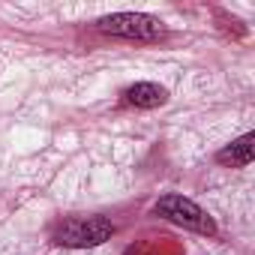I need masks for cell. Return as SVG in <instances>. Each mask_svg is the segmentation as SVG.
<instances>
[{
	"label": "cell",
	"instance_id": "cell-3",
	"mask_svg": "<svg viewBox=\"0 0 255 255\" xmlns=\"http://www.w3.org/2000/svg\"><path fill=\"white\" fill-rule=\"evenodd\" d=\"M96 27L102 33L111 36H123V39H138V42H153L165 33V24L153 15L144 12H117V15H105L96 21Z\"/></svg>",
	"mask_w": 255,
	"mask_h": 255
},
{
	"label": "cell",
	"instance_id": "cell-5",
	"mask_svg": "<svg viewBox=\"0 0 255 255\" xmlns=\"http://www.w3.org/2000/svg\"><path fill=\"white\" fill-rule=\"evenodd\" d=\"M252 153H255V135L246 132L243 138H237V141H231L228 147H222V150L216 153V162L231 165V168H243V165L252 162Z\"/></svg>",
	"mask_w": 255,
	"mask_h": 255
},
{
	"label": "cell",
	"instance_id": "cell-2",
	"mask_svg": "<svg viewBox=\"0 0 255 255\" xmlns=\"http://www.w3.org/2000/svg\"><path fill=\"white\" fill-rule=\"evenodd\" d=\"M153 213L168 219V222H174V225H183V228H189L195 234H207V237L216 234L213 216H207V210H201L195 201H189L183 195H162L153 204Z\"/></svg>",
	"mask_w": 255,
	"mask_h": 255
},
{
	"label": "cell",
	"instance_id": "cell-1",
	"mask_svg": "<svg viewBox=\"0 0 255 255\" xmlns=\"http://www.w3.org/2000/svg\"><path fill=\"white\" fill-rule=\"evenodd\" d=\"M111 234H114V222L105 216H72L54 225L51 240L66 249H87L111 240Z\"/></svg>",
	"mask_w": 255,
	"mask_h": 255
},
{
	"label": "cell",
	"instance_id": "cell-4",
	"mask_svg": "<svg viewBox=\"0 0 255 255\" xmlns=\"http://www.w3.org/2000/svg\"><path fill=\"white\" fill-rule=\"evenodd\" d=\"M123 102L132 108H159L168 102V90L159 84H150V81H138L123 90Z\"/></svg>",
	"mask_w": 255,
	"mask_h": 255
}]
</instances>
